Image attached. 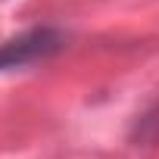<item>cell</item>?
<instances>
[{
	"label": "cell",
	"mask_w": 159,
	"mask_h": 159,
	"mask_svg": "<svg viewBox=\"0 0 159 159\" xmlns=\"http://www.w3.org/2000/svg\"><path fill=\"white\" fill-rule=\"evenodd\" d=\"M62 44H66V38L56 28H31V31H25L19 38H10V41L0 44V72L22 69L28 62L47 59L56 50H62Z\"/></svg>",
	"instance_id": "6da1fadb"
}]
</instances>
